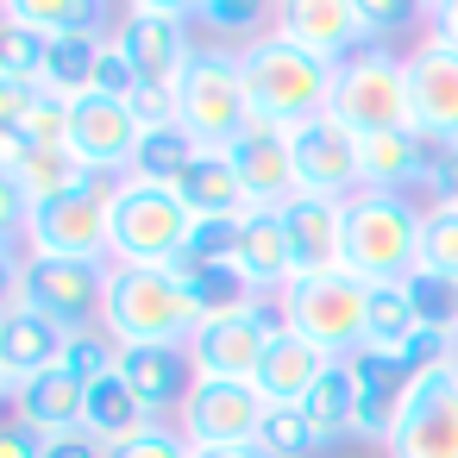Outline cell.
Instances as JSON below:
<instances>
[{"label":"cell","instance_id":"cell-1","mask_svg":"<svg viewBox=\"0 0 458 458\" xmlns=\"http://www.w3.org/2000/svg\"><path fill=\"white\" fill-rule=\"evenodd\" d=\"M239 70H245V95H251V114L276 120V126H301L314 114H327L333 101V70L327 57L301 51L295 38H283L276 26L264 38H251L239 51Z\"/></svg>","mask_w":458,"mask_h":458},{"label":"cell","instance_id":"cell-2","mask_svg":"<svg viewBox=\"0 0 458 458\" xmlns=\"http://www.w3.org/2000/svg\"><path fill=\"white\" fill-rule=\"evenodd\" d=\"M420 226L427 208L414 195H383V189H358L345 201V264L358 283H402L420 264Z\"/></svg>","mask_w":458,"mask_h":458},{"label":"cell","instance_id":"cell-3","mask_svg":"<svg viewBox=\"0 0 458 458\" xmlns=\"http://www.w3.org/2000/svg\"><path fill=\"white\" fill-rule=\"evenodd\" d=\"M107 276L114 264H76V258H32L7 245V301L38 308L64 333H89L107 320Z\"/></svg>","mask_w":458,"mask_h":458},{"label":"cell","instance_id":"cell-4","mask_svg":"<svg viewBox=\"0 0 458 458\" xmlns=\"http://www.w3.org/2000/svg\"><path fill=\"white\" fill-rule=\"evenodd\" d=\"M101 327L120 345H189L201 333V314H195L189 289L170 270L114 264V276H107V320Z\"/></svg>","mask_w":458,"mask_h":458},{"label":"cell","instance_id":"cell-5","mask_svg":"<svg viewBox=\"0 0 458 458\" xmlns=\"http://www.w3.org/2000/svg\"><path fill=\"white\" fill-rule=\"evenodd\" d=\"M327 114L352 126L358 139L377 132H414V101H408V51L395 45H364L333 70V101Z\"/></svg>","mask_w":458,"mask_h":458},{"label":"cell","instance_id":"cell-6","mask_svg":"<svg viewBox=\"0 0 458 458\" xmlns=\"http://www.w3.org/2000/svg\"><path fill=\"white\" fill-rule=\"evenodd\" d=\"M114 189H120V176H89L82 189L32 208L26 226H20V251H32V258H76V264H114V233H107Z\"/></svg>","mask_w":458,"mask_h":458},{"label":"cell","instance_id":"cell-7","mask_svg":"<svg viewBox=\"0 0 458 458\" xmlns=\"http://www.w3.org/2000/svg\"><path fill=\"white\" fill-rule=\"evenodd\" d=\"M276 314L289 333H301L308 345H320L327 358H358L364 345V314H370V283H358L352 270H327V276H295L276 295Z\"/></svg>","mask_w":458,"mask_h":458},{"label":"cell","instance_id":"cell-8","mask_svg":"<svg viewBox=\"0 0 458 458\" xmlns=\"http://www.w3.org/2000/svg\"><path fill=\"white\" fill-rule=\"evenodd\" d=\"M189 226H195V214L182 208V195H176V189H157V182L120 176V189H114V201H107L114 264L164 270V264L189 245Z\"/></svg>","mask_w":458,"mask_h":458},{"label":"cell","instance_id":"cell-9","mask_svg":"<svg viewBox=\"0 0 458 458\" xmlns=\"http://www.w3.org/2000/svg\"><path fill=\"white\" fill-rule=\"evenodd\" d=\"M176 120L208 145V151H226L245 120H251V95H245V70H239V51L226 45H201L176 82Z\"/></svg>","mask_w":458,"mask_h":458},{"label":"cell","instance_id":"cell-10","mask_svg":"<svg viewBox=\"0 0 458 458\" xmlns=\"http://www.w3.org/2000/svg\"><path fill=\"white\" fill-rule=\"evenodd\" d=\"M114 45L126 51V64L139 70V82L176 89L189 57L201 51L195 38V7H164V0H132L114 20Z\"/></svg>","mask_w":458,"mask_h":458},{"label":"cell","instance_id":"cell-11","mask_svg":"<svg viewBox=\"0 0 458 458\" xmlns=\"http://www.w3.org/2000/svg\"><path fill=\"white\" fill-rule=\"evenodd\" d=\"M276 327H283L276 301H258V308H245V314L208 320V327L189 339L195 377H201V383H258V364H264Z\"/></svg>","mask_w":458,"mask_h":458},{"label":"cell","instance_id":"cell-12","mask_svg":"<svg viewBox=\"0 0 458 458\" xmlns=\"http://www.w3.org/2000/svg\"><path fill=\"white\" fill-rule=\"evenodd\" d=\"M389 458H458V364L408 383L389 433Z\"/></svg>","mask_w":458,"mask_h":458},{"label":"cell","instance_id":"cell-13","mask_svg":"<svg viewBox=\"0 0 458 458\" xmlns=\"http://www.w3.org/2000/svg\"><path fill=\"white\" fill-rule=\"evenodd\" d=\"M139 139H145V126L126 101H114V95L70 101V145L64 151L82 164V176H126L139 157Z\"/></svg>","mask_w":458,"mask_h":458},{"label":"cell","instance_id":"cell-14","mask_svg":"<svg viewBox=\"0 0 458 458\" xmlns=\"http://www.w3.org/2000/svg\"><path fill=\"white\" fill-rule=\"evenodd\" d=\"M289 151H295V182H301V195L352 201V195L364 189V170H358V132L339 126L333 114H314V120L289 126Z\"/></svg>","mask_w":458,"mask_h":458},{"label":"cell","instance_id":"cell-15","mask_svg":"<svg viewBox=\"0 0 458 458\" xmlns=\"http://www.w3.org/2000/svg\"><path fill=\"white\" fill-rule=\"evenodd\" d=\"M264 414H270V402L258 395V383H195V395L176 414V427L189 433L195 452H208V445H258Z\"/></svg>","mask_w":458,"mask_h":458},{"label":"cell","instance_id":"cell-16","mask_svg":"<svg viewBox=\"0 0 458 458\" xmlns=\"http://www.w3.org/2000/svg\"><path fill=\"white\" fill-rule=\"evenodd\" d=\"M226 157H233V170H239L251 208H289V201L301 195V182H295V151H289V126L251 114L245 132L226 145Z\"/></svg>","mask_w":458,"mask_h":458},{"label":"cell","instance_id":"cell-17","mask_svg":"<svg viewBox=\"0 0 458 458\" xmlns=\"http://www.w3.org/2000/svg\"><path fill=\"white\" fill-rule=\"evenodd\" d=\"M408 101H414V132L458 145V45L433 32L408 45Z\"/></svg>","mask_w":458,"mask_h":458},{"label":"cell","instance_id":"cell-18","mask_svg":"<svg viewBox=\"0 0 458 458\" xmlns=\"http://www.w3.org/2000/svg\"><path fill=\"white\" fill-rule=\"evenodd\" d=\"M270 26L283 38H295L301 51L327 57V64H345L370 45V26L358 13V0H283Z\"/></svg>","mask_w":458,"mask_h":458},{"label":"cell","instance_id":"cell-19","mask_svg":"<svg viewBox=\"0 0 458 458\" xmlns=\"http://www.w3.org/2000/svg\"><path fill=\"white\" fill-rule=\"evenodd\" d=\"M64 345H70V333H64L57 320H45L38 308L7 301V314H0V389H7V402H13L32 377L57 370V364H64Z\"/></svg>","mask_w":458,"mask_h":458},{"label":"cell","instance_id":"cell-20","mask_svg":"<svg viewBox=\"0 0 458 458\" xmlns=\"http://www.w3.org/2000/svg\"><path fill=\"white\" fill-rule=\"evenodd\" d=\"M120 383H126L157 420H176L201 377H195L189 345H120Z\"/></svg>","mask_w":458,"mask_h":458},{"label":"cell","instance_id":"cell-21","mask_svg":"<svg viewBox=\"0 0 458 458\" xmlns=\"http://www.w3.org/2000/svg\"><path fill=\"white\" fill-rule=\"evenodd\" d=\"M283 214V233H289V258H295V276H327L345 264V201H327V195H295Z\"/></svg>","mask_w":458,"mask_h":458},{"label":"cell","instance_id":"cell-22","mask_svg":"<svg viewBox=\"0 0 458 458\" xmlns=\"http://www.w3.org/2000/svg\"><path fill=\"white\" fill-rule=\"evenodd\" d=\"M233 270H239L264 301H276V295L295 283V258H289V233H283V214H276V208H245V214H239Z\"/></svg>","mask_w":458,"mask_h":458},{"label":"cell","instance_id":"cell-23","mask_svg":"<svg viewBox=\"0 0 458 458\" xmlns=\"http://www.w3.org/2000/svg\"><path fill=\"white\" fill-rule=\"evenodd\" d=\"M82 182L89 176H82V164L70 151H38L20 132H0V189H13L26 208H45V201H57V195H70Z\"/></svg>","mask_w":458,"mask_h":458},{"label":"cell","instance_id":"cell-24","mask_svg":"<svg viewBox=\"0 0 458 458\" xmlns=\"http://www.w3.org/2000/svg\"><path fill=\"white\" fill-rule=\"evenodd\" d=\"M333 364H339V358H327V352L308 345L301 333L276 327V339H270V352H264V364H258V395H264L270 408H301L308 389H314Z\"/></svg>","mask_w":458,"mask_h":458},{"label":"cell","instance_id":"cell-25","mask_svg":"<svg viewBox=\"0 0 458 458\" xmlns=\"http://www.w3.org/2000/svg\"><path fill=\"white\" fill-rule=\"evenodd\" d=\"M13 414L20 420H32L45 439H64V433H82V420H89V383L76 377V370H45V377H32L20 395H13Z\"/></svg>","mask_w":458,"mask_h":458},{"label":"cell","instance_id":"cell-26","mask_svg":"<svg viewBox=\"0 0 458 458\" xmlns=\"http://www.w3.org/2000/svg\"><path fill=\"white\" fill-rule=\"evenodd\" d=\"M352 377H358V420H352V439H370V445H389L395 433V414H402V395H408V377L383 358H352Z\"/></svg>","mask_w":458,"mask_h":458},{"label":"cell","instance_id":"cell-27","mask_svg":"<svg viewBox=\"0 0 458 458\" xmlns=\"http://www.w3.org/2000/svg\"><path fill=\"white\" fill-rule=\"evenodd\" d=\"M176 195H182V208H189L195 220H239V214L251 208V201H245V182H239V170H233L226 151H201L195 170L176 182Z\"/></svg>","mask_w":458,"mask_h":458},{"label":"cell","instance_id":"cell-28","mask_svg":"<svg viewBox=\"0 0 458 458\" xmlns=\"http://www.w3.org/2000/svg\"><path fill=\"white\" fill-rule=\"evenodd\" d=\"M427 327H420V314H414V301H408V289L402 283H377L370 289V314H364V358H383V364H395L414 339H420Z\"/></svg>","mask_w":458,"mask_h":458},{"label":"cell","instance_id":"cell-29","mask_svg":"<svg viewBox=\"0 0 458 458\" xmlns=\"http://www.w3.org/2000/svg\"><path fill=\"white\" fill-rule=\"evenodd\" d=\"M114 32H76V38H51V57H45V76L38 89L57 95V101H82L95 95V76H101V51H107Z\"/></svg>","mask_w":458,"mask_h":458},{"label":"cell","instance_id":"cell-30","mask_svg":"<svg viewBox=\"0 0 458 458\" xmlns=\"http://www.w3.org/2000/svg\"><path fill=\"white\" fill-rule=\"evenodd\" d=\"M358 170H364V189L414 195V189H420V139H414V132H377V139H358Z\"/></svg>","mask_w":458,"mask_h":458},{"label":"cell","instance_id":"cell-31","mask_svg":"<svg viewBox=\"0 0 458 458\" xmlns=\"http://www.w3.org/2000/svg\"><path fill=\"white\" fill-rule=\"evenodd\" d=\"M301 414H308V427H314L320 452H327V445H339V439H352V420H358V377H352V358H339V364L308 389Z\"/></svg>","mask_w":458,"mask_h":458},{"label":"cell","instance_id":"cell-32","mask_svg":"<svg viewBox=\"0 0 458 458\" xmlns=\"http://www.w3.org/2000/svg\"><path fill=\"white\" fill-rule=\"evenodd\" d=\"M208 145L182 126V120H170V126H157V132H145L139 139V157H132V170L126 176H139V182H157V189H176L189 170H195V157H201Z\"/></svg>","mask_w":458,"mask_h":458},{"label":"cell","instance_id":"cell-33","mask_svg":"<svg viewBox=\"0 0 458 458\" xmlns=\"http://www.w3.org/2000/svg\"><path fill=\"white\" fill-rule=\"evenodd\" d=\"M0 20L32 26L45 38H76V32H114V13L95 7V0H7Z\"/></svg>","mask_w":458,"mask_h":458},{"label":"cell","instance_id":"cell-34","mask_svg":"<svg viewBox=\"0 0 458 458\" xmlns=\"http://www.w3.org/2000/svg\"><path fill=\"white\" fill-rule=\"evenodd\" d=\"M82 427H89V433L114 452V445L139 439L145 427H157V414H151V408H145V402H139L120 377H107V383H95V389H89V420H82Z\"/></svg>","mask_w":458,"mask_h":458},{"label":"cell","instance_id":"cell-35","mask_svg":"<svg viewBox=\"0 0 458 458\" xmlns=\"http://www.w3.org/2000/svg\"><path fill=\"white\" fill-rule=\"evenodd\" d=\"M182 289H189V301H195V314H201V327L208 320H226V314H245V308H258L264 295L233 270V264H208V270H189V276H176Z\"/></svg>","mask_w":458,"mask_h":458},{"label":"cell","instance_id":"cell-36","mask_svg":"<svg viewBox=\"0 0 458 458\" xmlns=\"http://www.w3.org/2000/svg\"><path fill=\"white\" fill-rule=\"evenodd\" d=\"M276 13L251 7V0H201L195 7V32H208V45H226V51H245L251 38L270 32Z\"/></svg>","mask_w":458,"mask_h":458},{"label":"cell","instance_id":"cell-37","mask_svg":"<svg viewBox=\"0 0 458 458\" xmlns=\"http://www.w3.org/2000/svg\"><path fill=\"white\" fill-rule=\"evenodd\" d=\"M402 289H408V301H414V314H420L427 333L458 339V283H445V276H433V270H408Z\"/></svg>","mask_w":458,"mask_h":458},{"label":"cell","instance_id":"cell-38","mask_svg":"<svg viewBox=\"0 0 458 458\" xmlns=\"http://www.w3.org/2000/svg\"><path fill=\"white\" fill-rule=\"evenodd\" d=\"M45 57H51V38H45V32L0 20V82H32V89H38Z\"/></svg>","mask_w":458,"mask_h":458},{"label":"cell","instance_id":"cell-39","mask_svg":"<svg viewBox=\"0 0 458 458\" xmlns=\"http://www.w3.org/2000/svg\"><path fill=\"white\" fill-rule=\"evenodd\" d=\"M64 370H76L89 389H95V383H107V377H120V339H114L107 327L70 333V345H64Z\"/></svg>","mask_w":458,"mask_h":458},{"label":"cell","instance_id":"cell-40","mask_svg":"<svg viewBox=\"0 0 458 458\" xmlns=\"http://www.w3.org/2000/svg\"><path fill=\"white\" fill-rule=\"evenodd\" d=\"M258 445L270 458H314L320 452V439H314V427H308L301 408H270L264 427H258Z\"/></svg>","mask_w":458,"mask_h":458},{"label":"cell","instance_id":"cell-41","mask_svg":"<svg viewBox=\"0 0 458 458\" xmlns=\"http://www.w3.org/2000/svg\"><path fill=\"white\" fill-rule=\"evenodd\" d=\"M414 270H433L445 283H458V214L452 208H427V226H420V264Z\"/></svg>","mask_w":458,"mask_h":458},{"label":"cell","instance_id":"cell-42","mask_svg":"<svg viewBox=\"0 0 458 458\" xmlns=\"http://www.w3.org/2000/svg\"><path fill=\"white\" fill-rule=\"evenodd\" d=\"M107 458H195V445H189V433H182L176 420H157V427H145L139 439L114 445Z\"/></svg>","mask_w":458,"mask_h":458},{"label":"cell","instance_id":"cell-43","mask_svg":"<svg viewBox=\"0 0 458 458\" xmlns=\"http://www.w3.org/2000/svg\"><path fill=\"white\" fill-rule=\"evenodd\" d=\"M95 95H114V101H132L139 95V70L126 64V51L107 38V51H101V76H95Z\"/></svg>","mask_w":458,"mask_h":458},{"label":"cell","instance_id":"cell-44","mask_svg":"<svg viewBox=\"0 0 458 458\" xmlns=\"http://www.w3.org/2000/svg\"><path fill=\"white\" fill-rule=\"evenodd\" d=\"M126 107L139 114V126H145V132H157V126H170V120H176V89H157V82H139V95H132Z\"/></svg>","mask_w":458,"mask_h":458},{"label":"cell","instance_id":"cell-45","mask_svg":"<svg viewBox=\"0 0 458 458\" xmlns=\"http://www.w3.org/2000/svg\"><path fill=\"white\" fill-rule=\"evenodd\" d=\"M358 13L370 26V45H389V32L414 20V7H402V0H358Z\"/></svg>","mask_w":458,"mask_h":458},{"label":"cell","instance_id":"cell-46","mask_svg":"<svg viewBox=\"0 0 458 458\" xmlns=\"http://www.w3.org/2000/svg\"><path fill=\"white\" fill-rule=\"evenodd\" d=\"M45 433L32 427V420H20V414H7V427H0V458H45Z\"/></svg>","mask_w":458,"mask_h":458},{"label":"cell","instance_id":"cell-47","mask_svg":"<svg viewBox=\"0 0 458 458\" xmlns=\"http://www.w3.org/2000/svg\"><path fill=\"white\" fill-rule=\"evenodd\" d=\"M45 458H107V445L82 427V433H64V439H51L45 445Z\"/></svg>","mask_w":458,"mask_h":458},{"label":"cell","instance_id":"cell-48","mask_svg":"<svg viewBox=\"0 0 458 458\" xmlns=\"http://www.w3.org/2000/svg\"><path fill=\"white\" fill-rule=\"evenodd\" d=\"M420 20H427V32H433V38L458 45V0H433V7H420Z\"/></svg>","mask_w":458,"mask_h":458},{"label":"cell","instance_id":"cell-49","mask_svg":"<svg viewBox=\"0 0 458 458\" xmlns=\"http://www.w3.org/2000/svg\"><path fill=\"white\" fill-rule=\"evenodd\" d=\"M195 458H270L264 445H208V452H195Z\"/></svg>","mask_w":458,"mask_h":458},{"label":"cell","instance_id":"cell-50","mask_svg":"<svg viewBox=\"0 0 458 458\" xmlns=\"http://www.w3.org/2000/svg\"><path fill=\"white\" fill-rule=\"evenodd\" d=\"M433 208H452V214H458V195H452V201H433Z\"/></svg>","mask_w":458,"mask_h":458}]
</instances>
